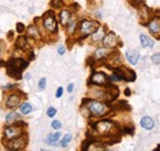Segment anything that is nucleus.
Returning a JSON list of instances; mask_svg holds the SVG:
<instances>
[{
  "label": "nucleus",
  "mask_w": 160,
  "mask_h": 151,
  "mask_svg": "<svg viewBox=\"0 0 160 151\" xmlns=\"http://www.w3.org/2000/svg\"><path fill=\"white\" fill-rule=\"evenodd\" d=\"M25 66H26V63H25L23 60H21V59L11 60L10 64H9V70H8V73H9L11 76L16 75L18 77H19L20 71L25 68Z\"/></svg>",
  "instance_id": "f03ea898"
},
{
  "label": "nucleus",
  "mask_w": 160,
  "mask_h": 151,
  "mask_svg": "<svg viewBox=\"0 0 160 151\" xmlns=\"http://www.w3.org/2000/svg\"><path fill=\"white\" fill-rule=\"evenodd\" d=\"M112 128V123L111 122H107V120H103V122H99L95 124V129L96 132L100 133V134H106L111 130Z\"/></svg>",
  "instance_id": "423d86ee"
},
{
  "label": "nucleus",
  "mask_w": 160,
  "mask_h": 151,
  "mask_svg": "<svg viewBox=\"0 0 160 151\" xmlns=\"http://www.w3.org/2000/svg\"><path fill=\"white\" fill-rule=\"evenodd\" d=\"M56 113H57V110L56 108H53V107H49L48 110H47V114H48V117H54L56 115Z\"/></svg>",
  "instance_id": "393cba45"
},
{
  "label": "nucleus",
  "mask_w": 160,
  "mask_h": 151,
  "mask_svg": "<svg viewBox=\"0 0 160 151\" xmlns=\"http://www.w3.org/2000/svg\"><path fill=\"white\" fill-rule=\"evenodd\" d=\"M19 103H20V97L18 95H11L6 101V105L9 108H15V107H18Z\"/></svg>",
  "instance_id": "9b49d317"
},
{
  "label": "nucleus",
  "mask_w": 160,
  "mask_h": 151,
  "mask_svg": "<svg viewBox=\"0 0 160 151\" xmlns=\"http://www.w3.org/2000/svg\"><path fill=\"white\" fill-rule=\"evenodd\" d=\"M23 31V25L22 23H18V32H22Z\"/></svg>",
  "instance_id": "c85d7f7f"
},
{
  "label": "nucleus",
  "mask_w": 160,
  "mask_h": 151,
  "mask_svg": "<svg viewBox=\"0 0 160 151\" xmlns=\"http://www.w3.org/2000/svg\"><path fill=\"white\" fill-rule=\"evenodd\" d=\"M140 43L143 47H148V48H152L154 46V42L145 35H140Z\"/></svg>",
  "instance_id": "4468645a"
},
{
  "label": "nucleus",
  "mask_w": 160,
  "mask_h": 151,
  "mask_svg": "<svg viewBox=\"0 0 160 151\" xmlns=\"http://www.w3.org/2000/svg\"><path fill=\"white\" fill-rule=\"evenodd\" d=\"M20 111L22 114H28L31 111H32V107H31L30 103H23V105L20 107Z\"/></svg>",
  "instance_id": "aec40b11"
},
{
  "label": "nucleus",
  "mask_w": 160,
  "mask_h": 151,
  "mask_svg": "<svg viewBox=\"0 0 160 151\" xmlns=\"http://www.w3.org/2000/svg\"><path fill=\"white\" fill-rule=\"evenodd\" d=\"M159 149H160V145H159Z\"/></svg>",
  "instance_id": "f704fd0d"
},
{
  "label": "nucleus",
  "mask_w": 160,
  "mask_h": 151,
  "mask_svg": "<svg viewBox=\"0 0 160 151\" xmlns=\"http://www.w3.org/2000/svg\"><path fill=\"white\" fill-rule=\"evenodd\" d=\"M149 30H150V32L152 33H154V35H158L160 32V22L158 20H154V21H152L150 23H149Z\"/></svg>",
  "instance_id": "ddd939ff"
},
{
  "label": "nucleus",
  "mask_w": 160,
  "mask_h": 151,
  "mask_svg": "<svg viewBox=\"0 0 160 151\" xmlns=\"http://www.w3.org/2000/svg\"><path fill=\"white\" fill-rule=\"evenodd\" d=\"M20 119V115L18 113H10L6 115V122L8 123H11V122H15V120H19Z\"/></svg>",
  "instance_id": "412c9836"
},
{
  "label": "nucleus",
  "mask_w": 160,
  "mask_h": 151,
  "mask_svg": "<svg viewBox=\"0 0 160 151\" xmlns=\"http://www.w3.org/2000/svg\"><path fill=\"white\" fill-rule=\"evenodd\" d=\"M90 82H92L95 85H105L107 82V77L102 73H96V74H94V75L91 76Z\"/></svg>",
  "instance_id": "6e6552de"
},
{
  "label": "nucleus",
  "mask_w": 160,
  "mask_h": 151,
  "mask_svg": "<svg viewBox=\"0 0 160 151\" xmlns=\"http://www.w3.org/2000/svg\"><path fill=\"white\" fill-rule=\"evenodd\" d=\"M103 36H105V31H103V28L99 27V28H98V32H95V33L92 35V41L98 42V41L102 39V38H103Z\"/></svg>",
  "instance_id": "a211bd4d"
},
{
  "label": "nucleus",
  "mask_w": 160,
  "mask_h": 151,
  "mask_svg": "<svg viewBox=\"0 0 160 151\" xmlns=\"http://www.w3.org/2000/svg\"><path fill=\"white\" fill-rule=\"evenodd\" d=\"M99 25L92 21H82L80 23V32L81 35H91L95 31H98Z\"/></svg>",
  "instance_id": "7ed1b4c3"
},
{
  "label": "nucleus",
  "mask_w": 160,
  "mask_h": 151,
  "mask_svg": "<svg viewBox=\"0 0 160 151\" xmlns=\"http://www.w3.org/2000/svg\"><path fill=\"white\" fill-rule=\"evenodd\" d=\"M43 25H44L46 30L49 31V32H53V31H56V28H57V21H56L54 16H53L52 14H47V15H46L44 21H43Z\"/></svg>",
  "instance_id": "39448f33"
},
{
  "label": "nucleus",
  "mask_w": 160,
  "mask_h": 151,
  "mask_svg": "<svg viewBox=\"0 0 160 151\" xmlns=\"http://www.w3.org/2000/svg\"><path fill=\"white\" fill-rule=\"evenodd\" d=\"M52 127H53L54 129H60V128H62V124H60L59 120H53V123H52Z\"/></svg>",
  "instance_id": "bb28decb"
},
{
  "label": "nucleus",
  "mask_w": 160,
  "mask_h": 151,
  "mask_svg": "<svg viewBox=\"0 0 160 151\" xmlns=\"http://www.w3.org/2000/svg\"><path fill=\"white\" fill-rule=\"evenodd\" d=\"M64 52H65V49H64V47H63V46H60L59 48H58V53H59V54H63Z\"/></svg>",
  "instance_id": "7c9ffc66"
},
{
  "label": "nucleus",
  "mask_w": 160,
  "mask_h": 151,
  "mask_svg": "<svg viewBox=\"0 0 160 151\" xmlns=\"http://www.w3.org/2000/svg\"><path fill=\"white\" fill-rule=\"evenodd\" d=\"M126 57H127L128 61L131 64L136 65L138 63V60H139V53H138V51H127L126 52Z\"/></svg>",
  "instance_id": "1a4fd4ad"
},
{
  "label": "nucleus",
  "mask_w": 160,
  "mask_h": 151,
  "mask_svg": "<svg viewBox=\"0 0 160 151\" xmlns=\"http://www.w3.org/2000/svg\"><path fill=\"white\" fill-rule=\"evenodd\" d=\"M62 2H63V0H52L51 1L52 6H54V7H60L62 6Z\"/></svg>",
  "instance_id": "a878e982"
},
{
  "label": "nucleus",
  "mask_w": 160,
  "mask_h": 151,
  "mask_svg": "<svg viewBox=\"0 0 160 151\" xmlns=\"http://www.w3.org/2000/svg\"><path fill=\"white\" fill-rule=\"evenodd\" d=\"M140 125L144 129H153L154 128V120L150 117H143L140 120Z\"/></svg>",
  "instance_id": "f8f14e48"
},
{
  "label": "nucleus",
  "mask_w": 160,
  "mask_h": 151,
  "mask_svg": "<svg viewBox=\"0 0 160 151\" xmlns=\"http://www.w3.org/2000/svg\"><path fill=\"white\" fill-rule=\"evenodd\" d=\"M73 90H74V85H73V84H70V85L68 86V91H69V92H72Z\"/></svg>",
  "instance_id": "2f4dec72"
},
{
  "label": "nucleus",
  "mask_w": 160,
  "mask_h": 151,
  "mask_svg": "<svg viewBox=\"0 0 160 151\" xmlns=\"http://www.w3.org/2000/svg\"><path fill=\"white\" fill-rule=\"evenodd\" d=\"M137 2H142V1H144V0H136Z\"/></svg>",
  "instance_id": "72a5a7b5"
},
{
  "label": "nucleus",
  "mask_w": 160,
  "mask_h": 151,
  "mask_svg": "<svg viewBox=\"0 0 160 151\" xmlns=\"http://www.w3.org/2000/svg\"><path fill=\"white\" fill-rule=\"evenodd\" d=\"M88 108L94 115H103L108 111V107L101 102H96V101H90L88 105Z\"/></svg>",
  "instance_id": "f257e3e1"
},
{
  "label": "nucleus",
  "mask_w": 160,
  "mask_h": 151,
  "mask_svg": "<svg viewBox=\"0 0 160 151\" xmlns=\"http://www.w3.org/2000/svg\"><path fill=\"white\" fill-rule=\"evenodd\" d=\"M26 44H27V43H26V39L23 37H20L18 39V42H16V46H18L19 48H25Z\"/></svg>",
  "instance_id": "5701e85b"
},
{
  "label": "nucleus",
  "mask_w": 160,
  "mask_h": 151,
  "mask_svg": "<svg viewBox=\"0 0 160 151\" xmlns=\"http://www.w3.org/2000/svg\"><path fill=\"white\" fill-rule=\"evenodd\" d=\"M108 53H110V52H108L107 48H99V49L95 52V58H96V59H102V58L106 57Z\"/></svg>",
  "instance_id": "f3484780"
},
{
  "label": "nucleus",
  "mask_w": 160,
  "mask_h": 151,
  "mask_svg": "<svg viewBox=\"0 0 160 151\" xmlns=\"http://www.w3.org/2000/svg\"><path fill=\"white\" fill-rule=\"evenodd\" d=\"M38 87H40V90H43V89L46 87V79H44V77L40 80V82H38Z\"/></svg>",
  "instance_id": "cd10ccee"
},
{
  "label": "nucleus",
  "mask_w": 160,
  "mask_h": 151,
  "mask_svg": "<svg viewBox=\"0 0 160 151\" xmlns=\"http://www.w3.org/2000/svg\"><path fill=\"white\" fill-rule=\"evenodd\" d=\"M152 61H153L154 64H160V52L152 56Z\"/></svg>",
  "instance_id": "b1692460"
},
{
  "label": "nucleus",
  "mask_w": 160,
  "mask_h": 151,
  "mask_svg": "<svg viewBox=\"0 0 160 151\" xmlns=\"http://www.w3.org/2000/svg\"><path fill=\"white\" fill-rule=\"evenodd\" d=\"M62 94H63V89H62V87H59V89L57 90V94H56V96L59 98L60 96H62Z\"/></svg>",
  "instance_id": "c756f323"
},
{
  "label": "nucleus",
  "mask_w": 160,
  "mask_h": 151,
  "mask_svg": "<svg viewBox=\"0 0 160 151\" xmlns=\"http://www.w3.org/2000/svg\"><path fill=\"white\" fill-rule=\"evenodd\" d=\"M27 31H28V36H31V37L38 38V36H40V32H38L36 26H30Z\"/></svg>",
  "instance_id": "6ab92c4d"
},
{
  "label": "nucleus",
  "mask_w": 160,
  "mask_h": 151,
  "mask_svg": "<svg viewBox=\"0 0 160 151\" xmlns=\"http://www.w3.org/2000/svg\"><path fill=\"white\" fill-rule=\"evenodd\" d=\"M74 26H75V23L73 22V23H70V27H69V32H72L73 30H74Z\"/></svg>",
  "instance_id": "473e14b6"
},
{
  "label": "nucleus",
  "mask_w": 160,
  "mask_h": 151,
  "mask_svg": "<svg viewBox=\"0 0 160 151\" xmlns=\"http://www.w3.org/2000/svg\"><path fill=\"white\" fill-rule=\"evenodd\" d=\"M69 20H70V12L69 11L64 10V11L60 12V22H62V25H68Z\"/></svg>",
  "instance_id": "dca6fc26"
},
{
  "label": "nucleus",
  "mask_w": 160,
  "mask_h": 151,
  "mask_svg": "<svg viewBox=\"0 0 160 151\" xmlns=\"http://www.w3.org/2000/svg\"><path fill=\"white\" fill-rule=\"evenodd\" d=\"M60 139V133H54V134H49L46 139V141L51 145H56V143Z\"/></svg>",
  "instance_id": "2eb2a0df"
},
{
  "label": "nucleus",
  "mask_w": 160,
  "mask_h": 151,
  "mask_svg": "<svg viewBox=\"0 0 160 151\" xmlns=\"http://www.w3.org/2000/svg\"><path fill=\"white\" fill-rule=\"evenodd\" d=\"M72 140V134H69V133H67L65 135H64V138L60 140V145L64 148V146H67V144L69 143Z\"/></svg>",
  "instance_id": "4be33fe9"
},
{
  "label": "nucleus",
  "mask_w": 160,
  "mask_h": 151,
  "mask_svg": "<svg viewBox=\"0 0 160 151\" xmlns=\"http://www.w3.org/2000/svg\"><path fill=\"white\" fill-rule=\"evenodd\" d=\"M22 129H21L20 125H14V127H8L5 129V138L9 139V140H12L18 136H20Z\"/></svg>",
  "instance_id": "20e7f679"
},
{
  "label": "nucleus",
  "mask_w": 160,
  "mask_h": 151,
  "mask_svg": "<svg viewBox=\"0 0 160 151\" xmlns=\"http://www.w3.org/2000/svg\"><path fill=\"white\" fill-rule=\"evenodd\" d=\"M117 43V37L113 33H108L106 37L103 38V44L106 47H115Z\"/></svg>",
  "instance_id": "9d476101"
},
{
  "label": "nucleus",
  "mask_w": 160,
  "mask_h": 151,
  "mask_svg": "<svg viewBox=\"0 0 160 151\" xmlns=\"http://www.w3.org/2000/svg\"><path fill=\"white\" fill-rule=\"evenodd\" d=\"M25 143H26V140L23 138H19L18 136V138H15L12 141H10L8 144V148L10 150H18V149H21V148L25 146Z\"/></svg>",
  "instance_id": "0eeeda50"
}]
</instances>
